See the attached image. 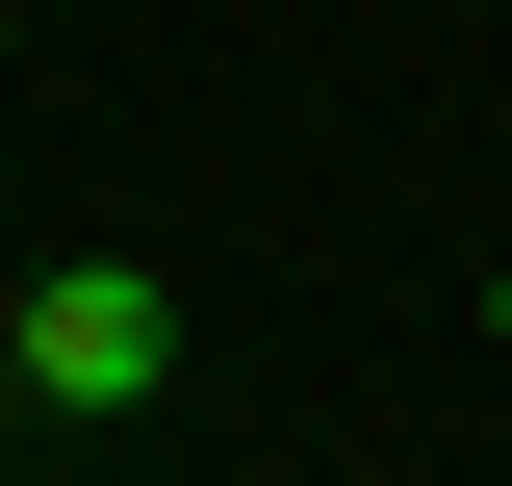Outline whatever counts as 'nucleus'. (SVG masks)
I'll use <instances>...</instances> for the list:
<instances>
[{
  "instance_id": "f257e3e1",
  "label": "nucleus",
  "mask_w": 512,
  "mask_h": 486,
  "mask_svg": "<svg viewBox=\"0 0 512 486\" xmlns=\"http://www.w3.org/2000/svg\"><path fill=\"white\" fill-rule=\"evenodd\" d=\"M0 384H26V410H154V384H180V307H154V256H52V282L0 307Z\"/></svg>"
},
{
  "instance_id": "f03ea898",
  "label": "nucleus",
  "mask_w": 512,
  "mask_h": 486,
  "mask_svg": "<svg viewBox=\"0 0 512 486\" xmlns=\"http://www.w3.org/2000/svg\"><path fill=\"white\" fill-rule=\"evenodd\" d=\"M0 52H26V0H0Z\"/></svg>"
},
{
  "instance_id": "7ed1b4c3",
  "label": "nucleus",
  "mask_w": 512,
  "mask_h": 486,
  "mask_svg": "<svg viewBox=\"0 0 512 486\" xmlns=\"http://www.w3.org/2000/svg\"><path fill=\"white\" fill-rule=\"evenodd\" d=\"M487 333H512V282H487Z\"/></svg>"
}]
</instances>
